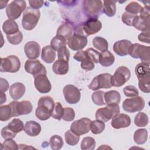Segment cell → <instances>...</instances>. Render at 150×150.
<instances>
[{
  "label": "cell",
  "mask_w": 150,
  "mask_h": 150,
  "mask_svg": "<svg viewBox=\"0 0 150 150\" xmlns=\"http://www.w3.org/2000/svg\"><path fill=\"white\" fill-rule=\"evenodd\" d=\"M55 103L50 96H43L39 98L35 111L36 117L42 121L48 120L52 115Z\"/></svg>",
  "instance_id": "1"
},
{
  "label": "cell",
  "mask_w": 150,
  "mask_h": 150,
  "mask_svg": "<svg viewBox=\"0 0 150 150\" xmlns=\"http://www.w3.org/2000/svg\"><path fill=\"white\" fill-rule=\"evenodd\" d=\"M40 16L39 9L28 7L23 12L22 19V26L24 29L31 30L35 28Z\"/></svg>",
  "instance_id": "2"
},
{
  "label": "cell",
  "mask_w": 150,
  "mask_h": 150,
  "mask_svg": "<svg viewBox=\"0 0 150 150\" xmlns=\"http://www.w3.org/2000/svg\"><path fill=\"white\" fill-rule=\"evenodd\" d=\"M103 3L101 1L85 0L83 1V10L88 18H97L101 13Z\"/></svg>",
  "instance_id": "3"
},
{
  "label": "cell",
  "mask_w": 150,
  "mask_h": 150,
  "mask_svg": "<svg viewBox=\"0 0 150 150\" xmlns=\"http://www.w3.org/2000/svg\"><path fill=\"white\" fill-rule=\"evenodd\" d=\"M128 54L134 59H139L141 62L149 63L150 61V47L139 43L132 44Z\"/></svg>",
  "instance_id": "4"
},
{
  "label": "cell",
  "mask_w": 150,
  "mask_h": 150,
  "mask_svg": "<svg viewBox=\"0 0 150 150\" xmlns=\"http://www.w3.org/2000/svg\"><path fill=\"white\" fill-rule=\"evenodd\" d=\"M120 113L118 104H109L103 108H98L96 112V118L97 120L105 122Z\"/></svg>",
  "instance_id": "5"
},
{
  "label": "cell",
  "mask_w": 150,
  "mask_h": 150,
  "mask_svg": "<svg viewBox=\"0 0 150 150\" xmlns=\"http://www.w3.org/2000/svg\"><path fill=\"white\" fill-rule=\"evenodd\" d=\"M20 67L21 62L16 56L10 55L1 59V72L16 73L19 71Z\"/></svg>",
  "instance_id": "6"
},
{
  "label": "cell",
  "mask_w": 150,
  "mask_h": 150,
  "mask_svg": "<svg viewBox=\"0 0 150 150\" xmlns=\"http://www.w3.org/2000/svg\"><path fill=\"white\" fill-rule=\"evenodd\" d=\"M112 75L110 73H102L93 78L88 86L91 90H98L100 88H110L112 86L111 84Z\"/></svg>",
  "instance_id": "7"
},
{
  "label": "cell",
  "mask_w": 150,
  "mask_h": 150,
  "mask_svg": "<svg viewBox=\"0 0 150 150\" xmlns=\"http://www.w3.org/2000/svg\"><path fill=\"white\" fill-rule=\"evenodd\" d=\"M26 2L22 0H15L8 5L6 13L9 19L13 20L20 17L22 12L25 11Z\"/></svg>",
  "instance_id": "8"
},
{
  "label": "cell",
  "mask_w": 150,
  "mask_h": 150,
  "mask_svg": "<svg viewBox=\"0 0 150 150\" xmlns=\"http://www.w3.org/2000/svg\"><path fill=\"white\" fill-rule=\"evenodd\" d=\"M9 105L11 108L12 117L29 114L32 112L33 108L32 103L28 100L13 101L9 104Z\"/></svg>",
  "instance_id": "9"
},
{
  "label": "cell",
  "mask_w": 150,
  "mask_h": 150,
  "mask_svg": "<svg viewBox=\"0 0 150 150\" xmlns=\"http://www.w3.org/2000/svg\"><path fill=\"white\" fill-rule=\"evenodd\" d=\"M145 107V101L141 96H136L127 98L122 103L123 110L129 113L141 111Z\"/></svg>",
  "instance_id": "10"
},
{
  "label": "cell",
  "mask_w": 150,
  "mask_h": 150,
  "mask_svg": "<svg viewBox=\"0 0 150 150\" xmlns=\"http://www.w3.org/2000/svg\"><path fill=\"white\" fill-rule=\"evenodd\" d=\"M131 77V72L129 69L125 66H120L117 69L111 77V84L114 87L123 86Z\"/></svg>",
  "instance_id": "11"
},
{
  "label": "cell",
  "mask_w": 150,
  "mask_h": 150,
  "mask_svg": "<svg viewBox=\"0 0 150 150\" xmlns=\"http://www.w3.org/2000/svg\"><path fill=\"white\" fill-rule=\"evenodd\" d=\"M102 28L101 22L97 18H88L84 22L81 28L80 33L87 36L99 32Z\"/></svg>",
  "instance_id": "12"
},
{
  "label": "cell",
  "mask_w": 150,
  "mask_h": 150,
  "mask_svg": "<svg viewBox=\"0 0 150 150\" xmlns=\"http://www.w3.org/2000/svg\"><path fill=\"white\" fill-rule=\"evenodd\" d=\"M91 121L88 118H82L75 120L72 122L70 126V130L77 135L86 134L90 130V125Z\"/></svg>",
  "instance_id": "13"
},
{
  "label": "cell",
  "mask_w": 150,
  "mask_h": 150,
  "mask_svg": "<svg viewBox=\"0 0 150 150\" xmlns=\"http://www.w3.org/2000/svg\"><path fill=\"white\" fill-rule=\"evenodd\" d=\"M63 93L66 101L69 104H76L80 100V91L74 85L67 84L65 86L63 89Z\"/></svg>",
  "instance_id": "14"
},
{
  "label": "cell",
  "mask_w": 150,
  "mask_h": 150,
  "mask_svg": "<svg viewBox=\"0 0 150 150\" xmlns=\"http://www.w3.org/2000/svg\"><path fill=\"white\" fill-rule=\"evenodd\" d=\"M25 70L27 73L32 74L33 77L41 74H47L45 67L38 60H27L25 63Z\"/></svg>",
  "instance_id": "15"
},
{
  "label": "cell",
  "mask_w": 150,
  "mask_h": 150,
  "mask_svg": "<svg viewBox=\"0 0 150 150\" xmlns=\"http://www.w3.org/2000/svg\"><path fill=\"white\" fill-rule=\"evenodd\" d=\"M87 44V37L79 33H74L68 40L67 45L70 49L74 51L82 50Z\"/></svg>",
  "instance_id": "16"
},
{
  "label": "cell",
  "mask_w": 150,
  "mask_h": 150,
  "mask_svg": "<svg viewBox=\"0 0 150 150\" xmlns=\"http://www.w3.org/2000/svg\"><path fill=\"white\" fill-rule=\"evenodd\" d=\"M34 84L36 90L40 93H47L52 88L51 83L46 74H41L34 77Z\"/></svg>",
  "instance_id": "17"
},
{
  "label": "cell",
  "mask_w": 150,
  "mask_h": 150,
  "mask_svg": "<svg viewBox=\"0 0 150 150\" xmlns=\"http://www.w3.org/2000/svg\"><path fill=\"white\" fill-rule=\"evenodd\" d=\"M131 118L128 115L119 113L112 118L111 125L114 128L120 129L129 127L131 124Z\"/></svg>",
  "instance_id": "18"
},
{
  "label": "cell",
  "mask_w": 150,
  "mask_h": 150,
  "mask_svg": "<svg viewBox=\"0 0 150 150\" xmlns=\"http://www.w3.org/2000/svg\"><path fill=\"white\" fill-rule=\"evenodd\" d=\"M24 52L26 57L29 59L38 58L40 52V45L35 41L28 42L25 45Z\"/></svg>",
  "instance_id": "19"
},
{
  "label": "cell",
  "mask_w": 150,
  "mask_h": 150,
  "mask_svg": "<svg viewBox=\"0 0 150 150\" xmlns=\"http://www.w3.org/2000/svg\"><path fill=\"white\" fill-rule=\"evenodd\" d=\"M131 45L132 43L128 40H120L114 43L113 45V50L118 56H124L128 54Z\"/></svg>",
  "instance_id": "20"
},
{
  "label": "cell",
  "mask_w": 150,
  "mask_h": 150,
  "mask_svg": "<svg viewBox=\"0 0 150 150\" xmlns=\"http://www.w3.org/2000/svg\"><path fill=\"white\" fill-rule=\"evenodd\" d=\"M135 73L139 80L150 79L149 63L141 62L135 67Z\"/></svg>",
  "instance_id": "21"
},
{
  "label": "cell",
  "mask_w": 150,
  "mask_h": 150,
  "mask_svg": "<svg viewBox=\"0 0 150 150\" xmlns=\"http://www.w3.org/2000/svg\"><path fill=\"white\" fill-rule=\"evenodd\" d=\"M149 17H142L137 15L132 22V25L137 29L142 32H149Z\"/></svg>",
  "instance_id": "22"
},
{
  "label": "cell",
  "mask_w": 150,
  "mask_h": 150,
  "mask_svg": "<svg viewBox=\"0 0 150 150\" xmlns=\"http://www.w3.org/2000/svg\"><path fill=\"white\" fill-rule=\"evenodd\" d=\"M9 90L11 98L14 100H17L24 95L25 92V86L22 83L16 82L12 84L9 87Z\"/></svg>",
  "instance_id": "23"
},
{
  "label": "cell",
  "mask_w": 150,
  "mask_h": 150,
  "mask_svg": "<svg viewBox=\"0 0 150 150\" xmlns=\"http://www.w3.org/2000/svg\"><path fill=\"white\" fill-rule=\"evenodd\" d=\"M24 131L30 137L38 136L41 131L40 125L35 121H28L24 127Z\"/></svg>",
  "instance_id": "24"
},
{
  "label": "cell",
  "mask_w": 150,
  "mask_h": 150,
  "mask_svg": "<svg viewBox=\"0 0 150 150\" xmlns=\"http://www.w3.org/2000/svg\"><path fill=\"white\" fill-rule=\"evenodd\" d=\"M74 26L70 22H64L62 23L57 30L56 35H60L68 40L74 32Z\"/></svg>",
  "instance_id": "25"
},
{
  "label": "cell",
  "mask_w": 150,
  "mask_h": 150,
  "mask_svg": "<svg viewBox=\"0 0 150 150\" xmlns=\"http://www.w3.org/2000/svg\"><path fill=\"white\" fill-rule=\"evenodd\" d=\"M41 58L45 63L50 64L53 62L56 58L55 50L50 45L45 46L42 48Z\"/></svg>",
  "instance_id": "26"
},
{
  "label": "cell",
  "mask_w": 150,
  "mask_h": 150,
  "mask_svg": "<svg viewBox=\"0 0 150 150\" xmlns=\"http://www.w3.org/2000/svg\"><path fill=\"white\" fill-rule=\"evenodd\" d=\"M69 62L62 60H57L52 66L53 72L59 75L66 74L69 71Z\"/></svg>",
  "instance_id": "27"
},
{
  "label": "cell",
  "mask_w": 150,
  "mask_h": 150,
  "mask_svg": "<svg viewBox=\"0 0 150 150\" xmlns=\"http://www.w3.org/2000/svg\"><path fill=\"white\" fill-rule=\"evenodd\" d=\"M115 61L114 56L108 50L100 53L99 63L104 67H109L111 66Z\"/></svg>",
  "instance_id": "28"
},
{
  "label": "cell",
  "mask_w": 150,
  "mask_h": 150,
  "mask_svg": "<svg viewBox=\"0 0 150 150\" xmlns=\"http://www.w3.org/2000/svg\"><path fill=\"white\" fill-rule=\"evenodd\" d=\"M104 100L107 105L118 104L121 101V96L118 91L111 90L104 93Z\"/></svg>",
  "instance_id": "29"
},
{
  "label": "cell",
  "mask_w": 150,
  "mask_h": 150,
  "mask_svg": "<svg viewBox=\"0 0 150 150\" xmlns=\"http://www.w3.org/2000/svg\"><path fill=\"white\" fill-rule=\"evenodd\" d=\"M2 30L6 35H12L19 31L18 25L13 20H6L2 25Z\"/></svg>",
  "instance_id": "30"
},
{
  "label": "cell",
  "mask_w": 150,
  "mask_h": 150,
  "mask_svg": "<svg viewBox=\"0 0 150 150\" xmlns=\"http://www.w3.org/2000/svg\"><path fill=\"white\" fill-rule=\"evenodd\" d=\"M115 2L116 1H104L103 5V12L108 17L114 16L116 12Z\"/></svg>",
  "instance_id": "31"
},
{
  "label": "cell",
  "mask_w": 150,
  "mask_h": 150,
  "mask_svg": "<svg viewBox=\"0 0 150 150\" xmlns=\"http://www.w3.org/2000/svg\"><path fill=\"white\" fill-rule=\"evenodd\" d=\"M134 142L138 144L142 145L146 142L148 138V132L146 129L141 128L137 129L134 134Z\"/></svg>",
  "instance_id": "32"
},
{
  "label": "cell",
  "mask_w": 150,
  "mask_h": 150,
  "mask_svg": "<svg viewBox=\"0 0 150 150\" xmlns=\"http://www.w3.org/2000/svg\"><path fill=\"white\" fill-rule=\"evenodd\" d=\"M67 43V40L60 35H56L50 41V46L55 51H57L62 47L66 46Z\"/></svg>",
  "instance_id": "33"
},
{
  "label": "cell",
  "mask_w": 150,
  "mask_h": 150,
  "mask_svg": "<svg viewBox=\"0 0 150 150\" xmlns=\"http://www.w3.org/2000/svg\"><path fill=\"white\" fill-rule=\"evenodd\" d=\"M93 45L97 50L104 52L107 50L108 43L106 39L100 36H96L93 39Z\"/></svg>",
  "instance_id": "34"
},
{
  "label": "cell",
  "mask_w": 150,
  "mask_h": 150,
  "mask_svg": "<svg viewBox=\"0 0 150 150\" xmlns=\"http://www.w3.org/2000/svg\"><path fill=\"white\" fill-rule=\"evenodd\" d=\"M8 127L12 132L17 134L24 129L25 125L22 120L19 118H14L8 124Z\"/></svg>",
  "instance_id": "35"
},
{
  "label": "cell",
  "mask_w": 150,
  "mask_h": 150,
  "mask_svg": "<svg viewBox=\"0 0 150 150\" xmlns=\"http://www.w3.org/2000/svg\"><path fill=\"white\" fill-rule=\"evenodd\" d=\"M148 115L142 112H138L134 118V124L138 127H145L148 123Z\"/></svg>",
  "instance_id": "36"
},
{
  "label": "cell",
  "mask_w": 150,
  "mask_h": 150,
  "mask_svg": "<svg viewBox=\"0 0 150 150\" xmlns=\"http://www.w3.org/2000/svg\"><path fill=\"white\" fill-rule=\"evenodd\" d=\"M49 144L52 149L59 150L63 147V141L60 136L54 135L50 138Z\"/></svg>",
  "instance_id": "37"
},
{
  "label": "cell",
  "mask_w": 150,
  "mask_h": 150,
  "mask_svg": "<svg viewBox=\"0 0 150 150\" xmlns=\"http://www.w3.org/2000/svg\"><path fill=\"white\" fill-rule=\"evenodd\" d=\"M64 138H65L66 142L68 145L71 146H74L78 144L80 139V136L74 134L70 129V130H67L65 132Z\"/></svg>",
  "instance_id": "38"
},
{
  "label": "cell",
  "mask_w": 150,
  "mask_h": 150,
  "mask_svg": "<svg viewBox=\"0 0 150 150\" xmlns=\"http://www.w3.org/2000/svg\"><path fill=\"white\" fill-rule=\"evenodd\" d=\"M105 124L104 122L96 120L91 122L90 129L94 134H99L101 133L105 129Z\"/></svg>",
  "instance_id": "39"
},
{
  "label": "cell",
  "mask_w": 150,
  "mask_h": 150,
  "mask_svg": "<svg viewBox=\"0 0 150 150\" xmlns=\"http://www.w3.org/2000/svg\"><path fill=\"white\" fill-rule=\"evenodd\" d=\"M104 93L105 92L100 90L93 93L91 95V99L94 104L100 106L106 104L104 100Z\"/></svg>",
  "instance_id": "40"
},
{
  "label": "cell",
  "mask_w": 150,
  "mask_h": 150,
  "mask_svg": "<svg viewBox=\"0 0 150 150\" xmlns=\"http://www.w3.org/2000/svg\"><path fill=\"white\" fill-rule=\"evenodd\" d=\"M142 6L137 2H131L129 3L125 7V12L135 15H138L142 9Z\"/></svg>",
  "instance_id": "41"
},
{
  "label": "cell",
  "mask_w": 150,
  "mask_h": 150,
  "mask_svg": "<svg viewBox=\"0 0 150 150\" xmlns=\"http://www.w3.org/2000/svg\"><path fill=\"white\" fill-rule=\"evenodd\" d=\"M80 145L82 150H92L96 146V141L92 137H86L83 139Z\"/></svg>",
  "instance_id": "42"
},
{
  "label": "cell",
  "mask_w": 150,
  "mask_h": 150,
  "mask_svg": "<svg viewBox=\"0 0 150 150\" xmlns=\"http://www.w3.org/2000/svg\"><path fill=\"white\" fill-rule=\"evenodd\" d=\"M12 117V111L9 104L0 107V120L1 121H8Z\"/></svg>",
  "instance_id": "43"
},
{
  "label": "cell",
  "mask_w": 150,
  "mask_h": 150,
  "mask_svg": "<svg viewBox=\"0 0 150 150\" xmlns=\"http://www.w3.org/2000/svg\"><path fill=\"white\" fill-rule=\"evenodd\" d=\"M94 63L90 59L86 52L85 56L81 61V67L85 70L91 71L94 68Z\"/></svg>",
  "instance_id": "44"
},
{
  "label": "cell",
  "mask_w": 150,
  "mask_h": 150,
  "mask_svg": "<svg viewBox=\"0 0 150 150\" xmlns=\"http://www.w3.org/2000/svg\"><path fill=\"white\" fill-rule=\"evenodd\" d=\"M64 112V108L59 102L55 103L53 110L52 112L51 117L57 120H60L62 118Z\"/></svg>",
  "instance_id": "45"
},
{
  "label": "cell",
  "mask_w": 150,
  "mask_h": 150,
  "mask_svg": "<svg viewBox=\"0 0 150 150\" xmlns=\"http://www.w3.org/2000/svg\"><path fill=\"white\" fill-rule=\"evenodd\" d=\"M7 39L8 42L13 45H16L21 43L23 39V35L22 32L19 30L18 32L9 35H6Z\"/></svg>",
  "instance_id": "46"
},
{
  "label": "cell",
  "mask_w": 150,
  "mask_h": 150,
  "mask_svg": "<svg viewBox=\"0 0 150 150\" xmlns=\"http://www.w3.org/2000/svg\"><path fill=\"white\" fill-rule=\"evenodd\" d=\"M123 92L124 95L128 97H136L139 94L138 89L135 86L131 85L127 86L125 87L123 89Z\"/></svg>",
  "instance_id": "47"
},
{
  "label": "cell",
  "mask_w": 150,
  "mask_h": 150,
  "mask_svg": "<svg viewBox=\"0 0 150 150\" xmlns=\"http://www.w3.org/2000/svg\"><path fill=\"white\" fill-rule=\"evenodd\" d=\"M1 149L7 150H17L18 149V145L12 139H7L4 141L1 145Z\"/></svg>",
  "instance_id": "48"
},
{
  "label": "cell",
  "mask_w": 150,
  "mask_h": 150,
  "mask_svg": "<svg viewBox=\"0 0 150 150\" xmlns=\"http://www.w3.org/2000/svg\"><path fill=\"white\" fill-rule=\"evenodd\" d=\"M57 58L58 60H62L69 62L70 52L66 46L62 47L57 50Z\"/></svg>",
  "instance_id": "49"
},
{
  "label": "cell",
  "mask_w": 150,
  "mask_h": 150,
  "mask_svg": "<svg viewBox=\"0 0 150 150\" xmlns=\"http://www.w3.org/2000/svg\"><path fill=\"white\" fill-rule=\"evenodd\" d=\"M75 117V112L72 108L66 107L64 108V112L62 118L66 121H71Z\"/></svg>",
  "instance_id": "50"
},
{
  "label": "cell",
  "mask_w": 150,
  "mask_h": 150,
  "mask_svg": "<svg viewBox=\"0 0 150 150\" xmlns=\"http://www.w3.org/2000/svg\"><path fill=\"white\" fill-rule=\"evenodd\" d=\"M138 87L142 92L149 93L150 92V79L139 80Z\"/></svg>",
  "instance_id": "51"
},
{
  "label": "cell",
  "mask_w": 150,
  "mask_h": 150,
  "mask_svg": "<svg viewBox=\"0 0 150 150\" xmlns=\"http://www.w3.org/2000/svg\"><path fill=\"white\" fill-rule=\"evenodd\" d=\"M87 55L90 59L94 63H98L99 62L100 53L93 48H88L86 50Z\"/></svg>",
  "instance_id": "52"
},
{
  "label": "cell",
  "mask_w": 150,
  "mask_h": 150,
  "mask_svg": "<svg viewBox=\"0 0 150 150\" xmlns=\"http://www.w3.org/2000/svg\"><path fill=\"white\" fill-rule=\"evenodd\" d=\"M1 136L2 137V138L4 139H13V138H14L16 137V134L12 132L8 128V125H6L1 129Z\"/></svg>",
  "instance_id": "53"
},
{
  "label": "cell",
  "mask_w": 150,
  "mask_h": 150,
  "mask_svg": "<svg viewBox=\"0 0 150 150\" xmlns=\"http://www.w3.org/2000/svg\"><path fill=\"white\" fill-rule=\"evenodd\" d=\"M136 16L137 15H132L127 12H125L123 13V14L122 15L121 19H122V21L123 22V23H125V25H127L128 26H132L133 20Z\"/></svg>",
  "instance_id": "54"
},
{
  "label": "cell",
  "mask_w": 150,
  "mask_h": 150,
  "mask_svg": "<svg viewBox=\"0 0 150 150\" xmlns=\"http://www.w3.org/2000/svg\"><path fill=\"white\" fill-rule=\"evenodd\" d=\"M149 32H142L138 36V39L140 42L149 44Z\"/></svg>",
  "instance_id": "55"
},
{
  "label": "cell",
  "mask_w": 150,
  "mask_h": 150,
  "mask_svg": "<svg viewBox=\"0 0 150 150\" xmlns=\"http://www.w3.org/2000/svg\"><path fill=\"white\" fill-rule=\"evenodd\" d=\"M30 7L35 9H38L42 7L44 2L43 1H29Z\"/></svg>",
  "instance_id": "56"
},
{
  "label": "cell",
  "mask_w": 150,
  "mask_h": 150,
  "mask_svg": "<svg viewBox=\"0 0 150 150\" xmlns=\"http://www.w3.org/2000/svg\"><path fill=\"white\" fill-rule=\"evenodd\" d=\"M9 88V84L8 81L4 79L1 77L0 78V90L1 92H6L8 89Z\"/></svg>",
  "instance_id": "57"
},
{
  "label": "cell",
  "mask_w": 150,
  "mask_h": 150,
  "mask_svg": "<svg viewBox=\"0 0 150 150\" xmlns=\"http://www.w3.org/2000/svg\"><path fill=\"white\" fill-rule=\"evenodd\" d=\"M6 101V97L4 92H1V105L5 103Z\"/></svg>",
  "instance_id": "58"
}]
</instances>
